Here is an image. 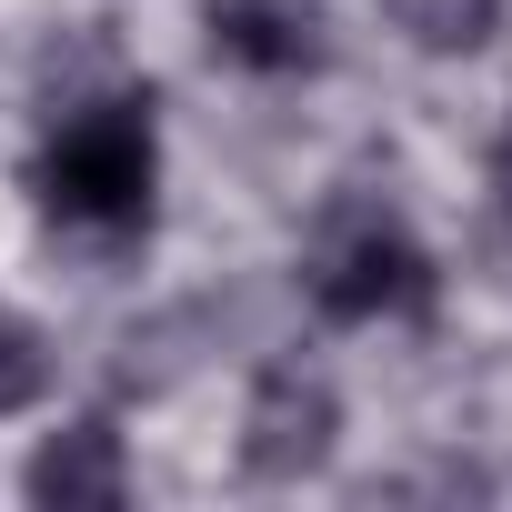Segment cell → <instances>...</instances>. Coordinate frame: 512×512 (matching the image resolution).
<instances>
[{
    "label": "cell",
    "instance_id": "4",
    "mask_svg": "<svg viewBox=\"0 0 512 512\" xmlns=\"http://www.w3.org/2000/svg\"><path fill=\"white\" fill-rule=\"evenodd\" d=\"M201 41L251 81H302L332 61V11L322 0H201Z\"/></svg>",
    "mask_w": 512,
    "mask_h": 512
},
{
    "label": "cell",
    "instance_id": "2",
    "mask_svg": "<svg viewBox=\"0 0 512 512\" xmlns=\"http://www.w3.org/2000/svg\"><path fill=\"white\" fill-rule=\"evenodd\" d=\"M312 312L322 322H352V332H372V322H422L432 312V251L412 241V221H392V211H342L322 241H312Z\"/></svg>",
    "mask_w": 512,
    "mask_h": 512
},
{
    "label": "cell",
    "instance_id": "1",
    "mask_svg": "<svg viewBox=\"0 0 512 512\" xmlns=\"http://www.w3.org/2000/svg\"><path fill=\"white\" fill-rule=\"evenodd\" d=\"M31 191L81 241L151 231V201H161V121H151V101L111 91V101H81L71 121H51V141L31 161Z\"/></svg>",
    "mask_w": 512,
    "mask_h": 512
},
{
    "label": "cell",
    "instance_id": "5",
    "mask_svg": "<svg viewBox=\"0 0 512 512\" xmlns=\"http://www.w3.org/2000/svg\"><path fill=\"white\" fill-rule=\"evenodd\" d=\"M21 492H31L41 512H121V502H131V462H121V432H111L101 412H81V422L41 432V452L21 462Z\"/></svg>",
    "mask_w": 512,
    "mask_h": 512
},
{
    "label": "cell",
    "instance_id": "7",
    "mask_svg": "<svg viewBox=\"0 0 512 512\" xmlns=\"http://www.w3.org/2000/svg\"><path fill=\"white\" fill-rule=\"evenodd\" d=\"M51 392V352H41V332L0 302V412H31Z\"/></svg>",
    "mask_w": 512,
    "mask_h": 512
},
{
    "label": "cell",
    "instance_id": "8",
    "mask_svg": "<svg viewBox=\"0 0 512 512\" xmlns=\"http://www.w3.org/2000/svg\"><path fill=\"white\" fill-rule=\"evenodd\" d=\"M502 221H512V141H502Z\"/></svg>",
    "mask_w": 512,
    "mask_h": 512
},
{
    "label": "cell",
    "instance_id": "3",
    "mask_svg": "<svg viewBox=\"0 0 512 512\" xmlns=\"http://www.w3.org/2000/svg\"><path fill=\"white\" fill-rule=\"evenodd\" d=\"M342 442V382L302 352L251 372V402H241V472L251 482H312Z\"/></svg>",
    "mask_w": 512,
    "mask_h": 512
},
{
    "label": "cell",
    "instance_id": "6",
    "mask_svg": "<svg viewBox=\"0 0 512 512\" xmlns=\"http://www.w3.org/2000/svg\"><path fill=\"white\" fill-rule=\"evenodd\" d=\"M392 31L422 51V61H472L492 31H502V0H382Z\"/></svg>",
    "mask_w": 512,
    "mask_h": 512
}]
</instances>
